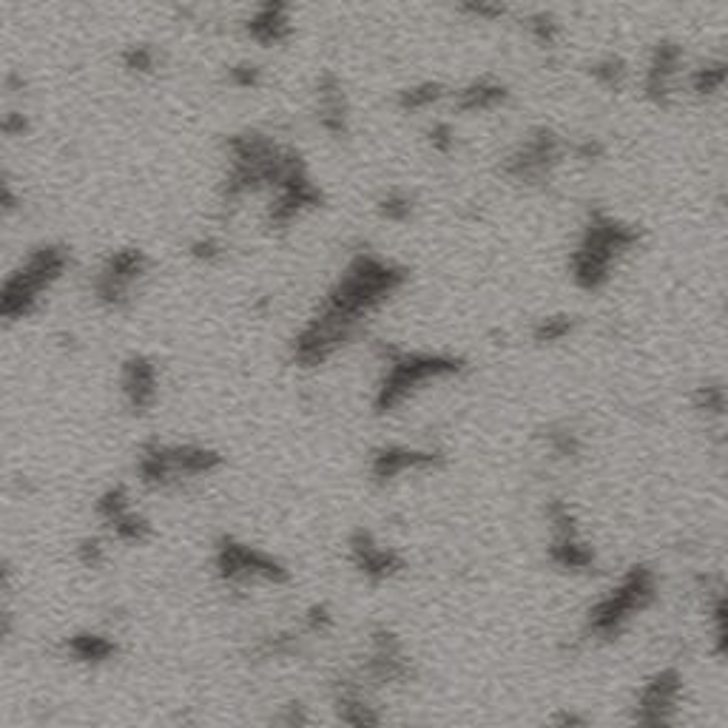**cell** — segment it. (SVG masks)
Wrapping results in <instances>:
<instances>
[{
  "instance_id": "cell-39",
  "label": "cell",
  "mask_w": 728,
  "mask_h": 728,
  "mask_svg": "<svg viewBox=\"0 0 728 728\" xmlns=\"http://www.w3.org/2000/svg\"><path fill=\"white\" fill-rule=\"evenodd\" d=\"M428 143H430V148H433L435 155L450 157L455 151V128L450 126L447 120L433 123V126H430V131H428Z\"/></svg>"
},
{
  "instance_id": "cell-1",
  "label": "cell",
  "mask_w": 728,
  "mask_h": 728,
  "mask_svg": "<svg viewBox=\"0 0 728 728\" xmlns=\"http://www.w3.org/2000/svg\"><path fill=\"white\" fill-rule=\"evenodd\" d=\"M408 282L410 271L401 262L376 251H359L341 267L314 314L359 336L365 321L390 305L408 287Z\"/></svg>"
},
{
  "instance_id": "cell-30",
  "label": "cell",
  "mask_w": 728,
  "mask_h": 728,
  "mask_svg": "<svg viewBox=\"0 0 728 728\" xmlns=\"http://www.w3.org/2000/svg\"><path fill=\"white\" fill-rule=\"evenodd\" d=\"M120 63L128 74L151 77V74L160 72L162 54L155 43H128V46L120 52Z\"/></svg>"
},
{
  "instance_id": "cell-15",
  "label": "cell",
  "mask_w": 728,
  "mask_h": 728,
  "mask_svg": "<svg viewBox=\"0 0 728 728\" xmlns=\"http://www.w3.org/2000/svg\"><path fill=\"white\" fill-rule=\"evenodd\" d=\"M683 695V680L675 668H663L652 680L643 683L635 703L637 728H675L677 703Z\"/></svg>"
},
{
  "instance_id": "cell-33",
  "label": "cell",
  "mask_w": 728,
  "mask_h": 728,
  "mask_svg": "<svg viewBox=\"0 0 728 728\" xmlns=\"http://www.w3.org/2000/svg\"><path fill=\"white\" fill-rule=\"evenodd\" d=\"M225 254H228L225 242L214 234H202L197 236V240L188 242V256H191L197 265H205V267L220 265V262L225 260Z\"/></svg>"
},
{
  "instance_id": "cell-31",
  "label": "cell",
  "mask_w": 728,
  "mask_h": 728,
  "mask_svg": "<svg viewBox=\"0 0 728 728\" xmlns=\"http://www.w3.org/2000/svg\"><path fill=\"white\" fill-rule=\"evenodd\" d=\"M692 408L703 419H722L726 415V384L722 379H706L692 390Z\"/></svg>"
},
{
  "instance_id": "cell-29",
  "label": "cell",
  "mask_w": 728,
  "mask_h": 728,
  "mask_svg": "<svg viewBox=\"0 0 728 728\" xmlns=\"http://www.w3.org/2000/svg\"><path fill=\"white\" fill-rule=\"evenodd\" d=\"M574 328H578V321H574L572 314H547V316H541V319H535L529 336H532L535 345H541V348H552V345H561V341H567L569 336L574 334Z\"/></svg>"
},
{
  "instance_id": "cell-32",
  "label": "cell",
  "mask_w": 728,
  "mask_h": 728,
  "mask_svg": "<svg viewBox=\"0 0 728 728\" xmlns=\"http://www.w3.org/2000/svg\"><path fill=\"white\" fill-rule=\"evenodd\" d=\"M524 27H527L529 41L538 49H547V52L558 49V43H561L563 38L561 21H558L552 12H544V9L541 12L527 14V18H524Z\"/></svg>"
},
{
  "instance_id": "cell-14",
  "label": "cell",
  "mask_w": 728,
  "mask_h": 728,
  "mask_svg": "<svg viewBox=\"0 0 728 728\" xmlns=\"http://www.w3.org/2000/svg\"><path fill=\"white\" fill-rule=\"evenodd\" d=\"M94 515L101 518L103 527L108 529L117 544H126V547H143V544L151 541L155 527L148 521V515H143L140 509L134 507L131 493L126 487H106L97 502H94Z\"/></svg>"
},
{
  "instance_id": "cell-12",
  "label": "cell",
  "mask_w": 728,
  "mask_h": 728,
  "mask_svg": "<svg viewBox=\"0 0 728 728\" xmlns=\"http://www.w3.org/2000/svg\"><path fill=\"white\" fill-rule=\"evenodd\" d=\"M686 68V52H683L680 43L672 41V38H661L648 52L646 68H643V97L652 106L668 108L680 94Z\"/></svg>"
},
{
  "instance_id": "cell-9",
  "label": "cell",
  "mask_w": 728,
  "mask_h": 728,
  "mask_svg": "<svg viewBox=\"0 0 728 728\" xmlns=\"http://www.w3.org/2000/svg\"><path fill=\"white\" fill-rule=\"evenodd\" d=\"M567 157L569 143L563 140V134L549 126H535L502 157L498 175L515 186L544 188L552 182Z\"/></svg>"
},
{
  "instance_id": "cell-21",
  "label": "cell",
  "mask_w": 728,
  "mask_h": 728,
  "mask_svg": "<svg viewBox=\"0 0 728 728\" xmlns=\"http://www.w3.org/2000/svg\"><path fill=\"white\" fill-rule=\"evenodd\" d=\"M447 101L453 103L455 112L462 114H489L507 106L513 101V92L502 77L482 74V77H473L464 86L450 88Z\"/></svg>"
},
{
  "instance_id": "cell-23",
  "label": "cell",
  "mask_w": 728,
  "mask_h": 728,
  "mask_svg": "<svg viewBox=\"0 0 728 728\" xmlns=\"http://www.w3.org/2000/svg\"><path fill=\"white\" fill-rule=\"evenodd\" d=\"M63 655L83 666H103L117 657V641L103 632H74L63 641Z\"/></svg>"
},
{
  "instance_id": "cell-45",
  "label": "cell",
  "mask_w": 728,
  "mask_h": 728,
  "mask_svg": "<svg viewBox=\"0 0 728 728\" xmlns=\"http://www.w3.org/2000/svg\"><path fill=\"white\" fill-rule=\"evenodd\" d=\"M14 629H18V621H14V615L9 612V609L0 606V643H7L9 637L14 635Z\"/></svg>"
},
{
  "instance_id": "cell-28",
  "label": "cell",
  "mask_w": 728,
  "mask_h": 728,
  "mask_svg": "<svg viewBox=\"0 0 728 728\" xmlns=\"http://www.w3.org/2000/svg\"><path fill=\"white\" fill-rule=\"evenodd\" d=\"M336 711L345 728H379V715L365 703L356 688H341L336 697Z\"/></svg>"
},
{
  "instance_id": "cell-17",
  "label": "cell",
  "mask_w": 728,
  "mask_h": 728,
  "mask_svg": "<svg viewBox=\"0 0 728 728\" xmlns=\"http://www.w3.org/2000/svg\"><path fill=\"white\" fill-rule=\"evenodd\" d=\"M120 399L131 415H148L157 408L162 390V373L151 356L131 354L120 365Z\"/></svg>"
},
{
  "instance_id": "cell-13",
  "label": "cell",
  "mask_w": 728,
  "mask_h": 728,
  "mask_svg": "<svg viewBox=\"0 0 728 728\" xmlns=\"http://www.w3.org/2000/svg\"><path fill=\"white\" fill-rule=\"evenodd\" d=\"M549 527H552V541H549V561L563 572H589L595 567V549L581 535V527L574 521V513L567 502L552 498L547 507Z\"/></svg>"
},
{
  "instance_id": "cell-16",
  "label": "cell",
  "mask_w": 728,
  "mask_h": 728,
  "mask_svg": "<svg viewBox=\"0 0 728 728\" xmlns=\"http://www.w3.org/2000/svg\"><path fill=\"white\" fill-rule=\"evenodd\" d=\"M444 464V453L435 447H408V444H384L370 453L368 473L376 484H393L410 473H433Z\"/></svg>"
},
{
  "instance_id": "cell-37",
  "label": "cell",
  "mask_w": 728,
  "mask_h": 728,
  "mask_svg": "<svg viewBox=\"0 0 728 728\" xmlns=\"http://www.w3.org/2000/svg\"><path fill=\"white\" fill-rule=\"evenodd\" d=\"M23 194L18 182L12 180L7 168H0V217H14L21 214Z\"/></svg>"
},
{
  "instance_id": "cell-5",
  "label": "cell",
  "mask_w": 728,
  "mask_h": 728,
  "mask_svg": "<svg viewBox=\"0 0 728 728\" xmlns=\"http://www.w3.org/2000/svg\"><path fill=\"white\" fill-rule=\"evenodd\" d=\"M72 251L63 242L34 245L18 265L0 279V321H23L41 310L43 296L66 279Z\"/></svg>"
},
{
  "instance_id": "cell-43",
  "label": "cell",
  "mask_w": 728,
  "mask_h": 728,
  "mask_svg": "<svg viewBox=\"0 0 728 728\" xmlns=\"http://www.w3.org/2000/svg\"><path fill=\"white\" fill-rule=\"evenodd\" d=\"M330 626H334V615L328 612V606L314 603V606L308 609V615H305V632H310V635H325Z\"/></svg>"
},
{
  "instance_id": "cell-38",
  "label": "cell",
  "mask_w": 728,
  "mask_h": 728,
  "mask_svg": "<svg viewBox=\"0 0 728 728\" xmlns=\"http://www.w3.org/2000/svg\"><path fill=\"white\" fill-rule=\"evenodd\" d=\"M77 561L86 569H101L108 561V547L103 538H83L77 544Z\"/></svg>"
},
{
  "instance_id": "cell-20",
  "label": "cell",
  "mask_w": 728,
  "mask_h": 728,
  "mask_svg": "<svg viewBox=\"0 0 728 728\" xmlns=\"http://www.w3.org/2000/svg\"><path fill=\"white\" fill-rule=\"evenodd\" d=\"M242 29H245L247 41H254L256 46H285L296 34L294 9L287 7V3L267 0V3L251 9V14L242 21Z\"/></svg>"
},
{
  "instance_id": "cell-35",
  "label": "cell",
  "mask_w": 728,
  "mask_h": 728,
  "mask_svg": "<svg viewBox=\"0 0 728 728\" xmlns=\"http://www.w3.org/2000/svg\"><path fill=\"white\" fill-rule=\"evenodd\" d=\"M547 447L555 458H578L583 450V442L572 428H552L547 433Z\"/></svg>"
},
{
  "instance_id": "cell-3",
  "label": "cell",
  "mask_w": 728,
  "mask_h": 728,
  "mask_svg": "<svg viewBox=\"0 0 728 728\" xmlns=\"http://www.w3.org/2000/svg\"><path fill=\"white\" fill-rule=\"evenodd\" d=\"M641 225L612 214L606 208H592L578 231L574 247L569 251V279L578 291L598 294L612 282L618 267L641 247Z\"/></svg>"
},
{
  "instance_id": "cell-6",
  "label": "cell",
  "mask_w": 728,
  "mask_h": 728,
  "mask_svg": "<svg viewBox=\"0 0 728 728\" xmlns=\"http://www.w3.org/2000/svg\"><path fill=\"white\" fill-rule=\"evenodd\" d=\"M225 467V455L205 444L148 442L137 453V478L148 489H168L177 484L211 478Z\"/></svg>"
},
{
  "instance_id": "cell-7",
  "label": "cell",
  "mask_w": 728,
  "mask_h": 728,
  "mask_svg": "<svg viewBox=\"0 0 728 728\" xmlns=\"http://www.w3.org/2000/svg\"><path fill=\"white\" fill-rule=\"evenodd\" d=\"M657 598V574L646 563H635L621 574L615 587L603 592L587 615V632L598 641H612L646 612Z\"/></svg>"
},
{
  "instance_id": "cell-40",
  "label": "cell",
  "mask_w": 728,
  "mask_h": 728,
  "mask_svg": "<svg viewBox=\"0 0 728 728\" xmlns=\"http://www.w3.org/2000/svg\"><path fill=\"white\" fill-rule=\"evenodd\" d=\"M29 131H32V120H29V114H23V112L0 114V137H7V140H21V137H27Z\"/></svg>"
},
{
  "instance_id": "cell-24",
  "label": "cell",
  "mask_w": 728,
  "mask_h": 728,
  "mask_svg": "<svg viewBox=\"0 0 728 728\" xmlns=\"http://www.w3.org/2000/svg\"><path fill=\"white\" fill-rule=\"evenodd\" d=\"M726 74H728L726 57H706V61L697 63V66L686 68L683 88H686L688 97H695V101H700V103H708L722 94V86H726Z\"/></svg>"
},
{
  "instance_id": "cell-44",
  "label": "cell",
  "mask_w": 728,
  "mask_h": 728,
  "mask_svg": "<svg viewBox=\"0 0 728 728\" xmlns=\"http://www.w3.org/2000/svg\"><path fill=\"white\" fill-rule=\"evenodd\" d=\"M276 726H279V728H305V726H308V711H305V706H302V703H291V706H285L279 711V717H276Z\"/></svg>"
},
{
  "instance_id": "cell-2",
  "label": "cell",
  "mask_w": 728,
  "mask_h": 728,
  "mask_svg": "<svg viewBox=\"0 0 728 728\" xmlns=\"http://www.w3.org/2000/svg\"><path fill=\"white\" fill-rule=\"evenodd\" d=\"M299 148L279 143L262 128H242L225 140V162L220 177V202L240 208L251 197L271 194L282 180L305 168Z\"/></svg>"
},
{
  "instance_id": "cell-26",
  "label": "cell",
  "mask_w": 728,
  "mask_h": 728,
  "mask_svg": "<svg viewBox=\"0 0 728 728\" xmlns=\"http://www.w3.org/2000/svg\"><path fill=\"white\" fill-rule=\"evenodd\" d=\"M587 74L603 92H623L629 81H632V68H629L626 57H621V54H601L598 61L589 63Z\"/></svg>"
},
{
  "instance_id": "cell-27",
  "label": "cell",
  "mask_w": 728,
  "mask_h": 728,
  "mask_svg": "<svg viewBox=\"0 0 728 728\" xmlns=\"http://www.w3.org/2000/svg\"><path fill=\"white\" fill-rule=\"evenodd\" d=\"M415 208H419V202H415V197L410 194L408 188H388L376 200V214H379V220L390 222V225H408L415 217Z\"/></svg>"
},
{
  "instance_id": "cell-36",
  "label": "cell",
  "mask_w": 728,
  "mask_h": 728,
  "mask_svg": "<svg viewBox=\"0 0 728 728\" xmlns=\"http://www.w3.org/2000/svg\"><path fill=\"white\" fill-rule=\"evenodd\" d=\"M225 77H228V83H231L234 88H240V92H251V88L262 86V68L251 61L231 63L225 72Z\"/></svg>"
},
{
  "instance_id": "cell-4",
  "label": "cell",
  "mask_w": 728,
  "mask_h": 728,
  "mask_svg": "<svg viewBox=\"0 0 728 728\" xmlns=\"http://www.w3.org/2000/svg\"><path fill=\"white\" fill-rule=\"evenodd\" d=\"M384 368L373 390V413L393 415L408 401L433 384L458 381L469 370V361L450 350H401L384 348Z\"/></svg>"
},
{
  "instance_id": "cell-41",
  "label": "cell",
  "mask_w": 728,
  "mask_h": 728,
  "mask_svg": "<svg viewBox=\"0 0 728 728\" xmlns=\"http://www.w3.org/2000/svg\"><path fill=\"white\" fill-rule=\"evenodd\" d=\"M458 12L469 14L473 21L495 23V21H504V18L509 14V9L504 7V3H462V7H458Z\"/></svg>"
},
{
  "instance_id": "cell-42",
  "label": "cell",
  "mask_w": 728,
  "mask_h": 728,
  "mask_svg": "<svg viewBox=\"0 0 728 728\" xmlns=\"http://www.w3.org/2000/svg\"><path fill=\"white\" fill-rule=\"evenodd\" d=\"M569 155H572L574 160L595 162L606 155V146H603L598 137H587V140H581V143H569Z\"/></svg>"
},
{
  "instance_id": "cell-22",
  "label": "cell",
  "mask_w": 728,
  "mask_h": 728,
  "mask_svg": "<svg viewBox=\"0 0 728 728\" xmlns=\"http://www.w3.org/2000/svg\"><path fill=\"white\" fill-rule=\"evenodd\" d=\"M368 672L370 677H376L379 683L388 680H401L408 677V655H404V646H401L399 637L388 629H379L370 637V655H368Z\"/></svg>"
},
{
  "instance_id": "cell-47",
  "label": "cell",
  "mask_w": 728,
  "mask_h": 728,
  "mask_svg": "<svg viewBox=\"0 0 728 728\" xmlns=\"http://www.w3.org/2000/svg\"><path fill=\"white\" fill-rule=\"evenodd\" d=\"M12 578H14L12 563H9L7 558H0V592H7V589L12 587Z\"/></svg>"
},
{
  "instance_id": "cell-25",
  "label": "cell",
  "mask_w": 728,
  "mask_h": 728,
  "mask_svg": "<svg viewBox=\"0 0 728 728\" xmlns=\"http://www.w3.org/2000/svg\"><path fill=\"white\" fill-rule=\"evenodd\" d=\"M450 97V88L442 81H419L395 92V108L404 114H424L444 103Z\"/></svg>"
},
{
  "instance_id": "cell-46",
  "label": "cell",
  "mask_w": 728,
  "mask_h": 728,
  "mask_svg": "<svg viewBox=\"0 0 728 728\" xmlns=\"http://www.w3.org/2000/svg\"><path fill=\"white\" fill-rule=\"evenodd\" d=\"M555 728H589V726L578 711H561V715L555 717Z\"/></svg>"
},
{
  "instance_id": "cell-8",
  "label": "cell",
  "mask_w": 728,
  "mask_h": 728,
  "mask_svg": "<svg viewBox=\"0 0 728 728\" xmlns=\"http://www.w3.org/2000/svg\"><path fill=\"white\" fill-rule=\"evenodd\" d=\"M214 574L225 587L231 589H282L291 583V569L276 558V555L265 552L262 547L240 541L234 535H222L214 544Z\"/></svg>"
},
{
  "instance_id": "cell-10",
  "label": "cell",
  "mask_w": 728,
  "mask_h": 728,
  "mask_svg": "<svg viewBox=\"0 0 728 728\" xmlns=\"http://www.w3.org/2000/svg\"><path fill=\"white\" fill-rule=\"evenodd\" d=\"M151 274V256L137 245L108 251L92 276V296L103 310H126Z\"/></svg>"
},
{
  "instance_id": "cell-34",
  "label": "cell",
  "mask_w": 728,
  "mask_h": 728,
  "mask_svg": "<svg viewBox=\"0 0 728 728\" xmlns=\"http://www.w3.org/2000/svg\"><path fill=\"white\" fill-rule=\"evenodd\" d=\"M296 648H299V635L296 632H276V635L262 637L254 652L262 661H274V657L294 655Z\"/></svg>"
},
{
  "instance_id": "cell-19",
  "label": "cell",
  "mask_w": 728,
  "mask_h": 728,
  "mask_svg": "<svg viewBox=\"0 0 728 728\" xmlns=\"http://www.w3.org/2000/svg\"><path fill=\"white\" fill-rule=\"evenodd\" d=\"M348 555L356 572H359L361 578H368L370 583L393 581V578H399V574L408 569L404 555H401L399 549L388 547V544H381L370 529H356V532L350 535Z\"/></svg>"
},
{
  "instance_id": "cell-11",
  "label": "cell",
  "mask_w": 728,
  "mask_h": 728,
  "mask_svg": "<svg viewBox=\"0 0 728 728\" xmlns=\"http://www.w3.org/2000/svg\"><path fill=\"white\" fill-rule=\"evenodd\" d=\"M321 205H325V191H321V186L310 177L308 166H305L296 175L287 177V180H282L267 194L265 225L271 231H291L302 220L316 214Z\"/></svg>"
},
{
  "instance_id": "cell-18",
  "label": "cell",
  "mask_w": 728,
  "mask_h": 728,
  "mask_svg": "<svg viewBox=\"0 0 728 728\" xmlns=\"http://www.w3.org/2000/svg\"><path fill=\"white\" fill-rule=\"evenodd\" d=\"M314 114L319 128L334 140H345L350 137V126H354V106H350V94L345 81L334 68L316 77L314 83Z\"/></svg>"
}]
</instances>
